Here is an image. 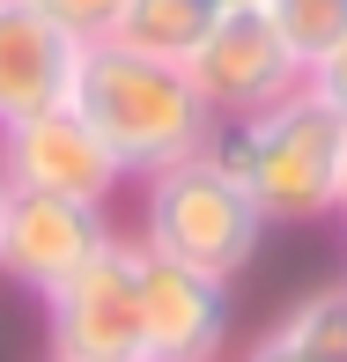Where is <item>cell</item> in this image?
<instances>
[{
	"instance_id": "cell-1",
	"label": "cell",
	"mask_w": 347,
	"mask_h": 362,
	"mask_svg": "<svg viewBox=\"0 0 347 362\" xmlns=\"http://www.w3.org/2000/svg\"><path fill=\"white\" fill-rule=\"evenodd\" d=\"M67 104L89 119V134L111 148V163L126 170V185L148 177V170H170V163L200 156L214 141V111L192 96L185 67H177V59L126 52V45H111V37L81 45Z\"/></svg>"
},
{
	"instance_id": "cell-2",
	"label": "cell",
	"mask_w": 347,
	"mask_h": 362,
	"mask_svg": "<svg viewBox=\"0 0 347 362\" xmlns=\"http://www.w3.org/2000/svg\"><path fill=\"white\" fill-rule=\"evenodd\" d=\"M340 141H347V126L303 81V89H288L281 104L252 111V119H222L207 156L244 185V200L259 207L266 229H310V222H333Z\"/></svg>"
},
{
	"instance_id": "cell-3",
	"label": "cell",
	"mask_w": 347,
	"mask_h": 362,
	"mask_svg": "<svg viewBox=\"0 0 347 362\" xmlns=\"http://www.w3.org/2000/svg\"><path fill=\"white\" fill-rule=\"evenodd\" d=\"M141 185V222H134V244L155 259H177L192 274H214V281H237L252 274L259 244H266V222L259 207L244 200V185L207 156H185L170 170H148L134 177Z\"/></svg>"
},
{
	"instance_id": "cell-4",
	"label": "cell",
	"mask_w": 347,
	"mask_h": 362,
	"mask_svg": "<svg viewBox=\"0 0 347 362\" xmlns=\"http://www.w3.org/2000/svg\"><path fill=\"white\" fill-rule=\"evenodd\" d=\"M134 288H141V244L111 229L59 288H45V348L59 362H134L141 325H134Z\"/></svg>"
},
{
	"instance_id": "cell-5",
	"label": "cell",
	"mask_w": 347,
	"mask_h": 362,
	"mask_svg": "<svg viewBox=\"0 0 347 362\" xmlns=\"http://www.w3.org/2000/svg\"><path fill=\"white\" fill-rule=\"evenodd\" d=\"M177 67H185L192 96L214 111V126L222 119H252V111L281 104L288 89H303V59L274 37V23H266L259 0H229V8L207 23V37L192 45Z\"/></svg>"
},
{
	"instance_id": "cell-6",
	"label": "cell",
	"mask_w": 347,
	"mask_h": 362,
	"mask_svg": "<svg viewBox=\"0 0 347 362\" xmlns=\"http://www.w3.org/2000/svg\"><path fill=\"white\" fill-rule=\"evenodd\" d=\"M0 177L15 192H52V200H89V207H111L126 192V170L111 163V148L89 134L74 104L0 126Z\"/></svg>"
},
{
	"instance_id": "cell-7",
	"label": "cell",
	"mask_w": 347,
	"mask_h": 362,
	"mask_svg": "<svg viewBox=\"0 0 347 362\" xmlns=\"http://www.w3.org/2000/svg\"><path fill=\"white\" fill-rule=\"evenodd\" d=\"M237 281L192 274L177 259L141 252V288H134V325H141V355L134 362H222L229 355V325H237Z\"/></svg>"
},
{
	"instance_id": "cell-8",
	"label": "cell",
	"mask_w": 347,
	"mask_h": 362,
	"mask_svg": "<svg viewBox=\"0 0 347 362\" xmlns=\"http://www.w3.org/2000/svg\"><path fill=\"white\" fill-rule=\"evenodd\" d=\"M111 229H119L111 207L52 200V192H8V215H0V281H15L23 296H45V288L67 281Z\"/></svg>"
},
{
	"instance_id": "cell-9",
	"label": "cell",
	"mask_w": 347,
	"mask_h": 362,
	"mask_svg": "<svg viewBox=\"0 0 347 362\" xmlns=\"http://www.w3.org/2000/svg\"><path fill=\"white\" fill-rule=\"evenodd\" d=\"M74 67H81V45L59 23H45L30 0H0V126L67 104Z\"/></svg>"
},
{
	"instance_id": "cell-10",
	"label": "cell",
	"mask_w": 347,
	"mask_h": 362,
	"mask_svg": "<svg viewBox=\"0 0 347 362\" xmlns=\"http://www.w3.org/2000/svg\"><path fill=\"white\" fill-rule=\"evenodd\" d=\"M222 15V0H119L111 15V45L148 59H185L207 37V23Z\"/></svg>"
},
{
	"instance_id": "cell-11",
	"label": "cell",
	"mask_w": 347,
	"mask_h": 362,
	"mask_svg": "<svg viewBox=\"0 0 347 362\" xmlns=\"http://www.w3.org/2000/svg\"><path fill=\"white\" fill-rule=\"evenodd\" d=\"M274 333L288 340L303 362H347V288H310V296H295L288 310L274 318Z\"/></svg>"
},
{
	"instance_id": "cell-12",
	"label": "cell",
	"mask_w": 347,
	"mask_h": 362,
	"mask_svg": "<svg viewBox=\"0 0 347 362\" xmlns=\"http://www.w3.org/2000/svg\"><path fill=\"white\" fill-rule=\"evenodd\" d=\"M266 8V23H274V37L288 45L295 59H325L333 45L347 37V0H259Z\"/></svg>"
},
{
	"instance_id": "cell-13",
	"label": "cell",
	"mask_w": 347,
	"mask_h": 362,
	"mask_svg": "<svg viewBox=\"0 0 347 362\" xmlns=\"http://www.w3.org/2000/svg\"><path fill=\"white\" fill-rule=\"evenodd\" d=\"M30 8H37L45 23H59L74 45H96V37H111V15H119V0H30Z\"/></svg>"
},
{
	"instance_id": "cell-14",
	"label": "cell",
	"mask_w": 347,
	"mask_h": 362,
	"mask_svg": "<svg viewBox=\"0 0 347 362\" xmlns=\"http://www.w3.org/2000/svg\"><path fill=\"white\" fill-rule=\"evenodd\" d=\"M303 81H310V96H318V104L347 126V37H340L325 59H310V67H303Z\"/></svg>"
},
{
	"instance_id": "cell-15",
	"label": "cell",
	"mask_w": 347,
	"mask_h": 362,
	"mask_svg": "<svg viewBox=\"0 0 347 362\" xmlns=\"http://www.w3.org/2000/svg\"><path fill=\"white\" fill-rule=\"evenodd\" d=\"M237 362H303V355H295V348H288V340H281V333H274V325H266V333H259V340H252V348H244Z\"/></svg>"
},
{
	"instance_id": "cell-16",
	"label": "cell",
	"mask_w": 347,
	"mask_h": 362,
	"mask_svg": "<svg viewBox=\"0 0 347 362\" xmlns=\"http://www.w3.org/2000/svg\"><path fill=\"white\" fill-rule=\"evenodd\" d=\"M333 215L347 222V141H340V185H333Z\"/></svg>"
},
{
	"instance_id": "cell-17",
	"label": "cell",
	"mask_w": 347,
	"mask_h": 362,
	"mask_svg": "<svg viewBox=\"0 0 347 362\" xmlns=\"http://www.w3.org/2000/svg\"><path fill=\"white\" fill-rule=\"evenodd\" d=\"M8 192H15V185H8V177H0V215H8Z\"/></svg>"
},
{
	"instance_id": "cell-18",
	"label": "cell",
	"mask_w": 347,
	"mask_h": 362,
	"mask_svg": "<svg viewBox=\"0 0 347 362\" xmlns=\"http://www.w3.org/2000/svg\"><path fill=\"white\" fill-rule=\"evenodd\" d=\"M340 288H347V274H340Z\"/></svg>"
},
{
	"instance_id": "cell-19",
	"label": "cell",
	"mask_w": 347,
	"mask_h": 362,
	"mask_svg": "<svg viewBox=\"0 0 347 362\" xmlns=\"http://www.w3.org/2000/svg\"><path fill=\"white\" fill-rule=\"evenodd\" d=\"M45 362H59V355H45Z\"/></svg>"
},
{
	"instance_id": "cell-20",
	"label": "cell",
	"mask_w": 347,
	"mask_h": 362,
	"mask_svg": "<svg viewBox=\"0 0 347 362\" xmlns=\"http://www.w3.org/2000/svg\"><path fill=\"white\" fill-rule=\"evenodd\" d=\"M222 8H229V0H222Z\"/></svg>"
}]
</instances>
